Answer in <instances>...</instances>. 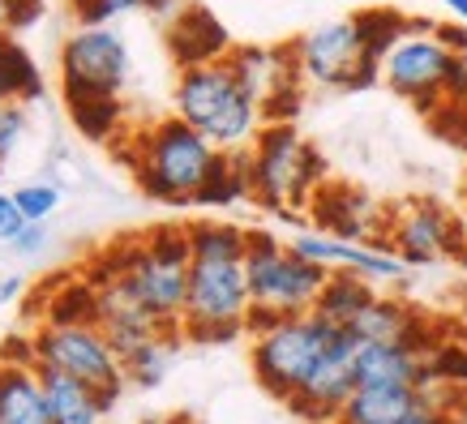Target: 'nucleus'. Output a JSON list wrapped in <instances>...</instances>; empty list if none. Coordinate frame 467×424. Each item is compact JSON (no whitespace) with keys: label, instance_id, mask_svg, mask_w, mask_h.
<instances>
[{"label":"nucleus","instance_id":"nucleus-1","mask_svg":"<svg viewBox=\"0 0 467 424\" xmlns=\"http://www.w3.org/2000/svg\"><path fill=\"white\" fill-rule=\"evenodd\" d=\"M249 227L236 223H189V300H184L181 330L189 343H232L249 322V270H244Z\"/></svg>","mask_w":467,"mask_h":424},{"label":"nucleus","instance_id":"nucleus-2","mask_svg":"<svg viewBox=\"0 0 467 424\" xmlns=\"http://www.w3.org/2000/svg\"><path fill=\"white\" fill-rule=\"evenodd\" d=\"M408 22L411 17L395 9H365L356 17H335V22L305 30L292 43L300 78L326 90H365V86L382 82V60L408 30Z\"/></svg>","mask_w":467,"mask_h":424},{"label":"nucleus","instance_id":"nucleus-3","mask_svg":"<svg viewBox=\"0 0 467 424\" xmlns=\"http://www.w3.org/2000/svg\"><path fill=\"white\" fill-rule=\"evenodd\" d=\"M189 266H193L189 227H155L146 236L116 241L112 249H103L95 266H86V274H120L138 305L163 330H181L184 300H189Z\"/></svg>","mask_w":467,"mask_h":424},{"label":"nucleus","instance_id":"nucleus-4","mask_svg":"<svg viewBox=\"0 0 467 424\" xmlns=\"http://www.w3.org/2000/svg\"><path fill=\"white\" fill-rule=\"evenodd\" d=\"M125 155L138 189L163 206H198L202 189L223 163V150L211 146L193 125H184L181 116L138 129Z\"/></svg>","mask_w":467,"mask_h":424},{"label":"nucleus","instance_id":"nucleus-5","mask_svg":"<svg viewBox=\"0 0 467 424\" xmlns=\"http://www.w3.org/2000/svg\"><path fill=\"white\" fill-rule=\"evenodd\" d=\"M171 108L184 125H193L202 138L219 146L223 155H241L254 146L262 133L266 116L241 82V73L227 57L202 60V65H184L176 73V90H171Z\"/></svg>","mask_w":467,"mask_h":424},{"label":"nucleus","instance_id":"nucleus-6","mask_svg":"<svg viewBox=\"0 0 467 424\" xmlns=\"http://www.w3.org/2000/svg\"><path fill=\"white\" fill-rule=\"evenodd\" d=\"M244 270H249V322L244 335L254 339L266 326L284 322V317H305L317 309L330 270L317 262L300 257L292 241H279L266 227H249V244H244Z\"/></svg>","mask_w":467,"mask_h":424},{"label":"nucleus","instance_id":"nucleus-7","mask_svg":"<svg viewBox=\"0 0 467 424\" xmlns=\"http://www.w3.org/2000/svg\"><path fill=\"white\" fill-rule=\"evenodd\" d=\"M249 163V198L279 219H300L326 184V159L292 120L262 125L254 146L244 150Z\"/></svg>","mask_w":467,"mask_h":424},{"label":"nucleus","instance_id":"nucleus-8","mask_svg":"<svg viewBox=\"0 0 467 424\" xmlns=\"http://www.w3.org/2000/svg\"><path fill=\"white\" fill-rule=\"evenodd\" d=\"M467 52L463 30L438 26L429 17H411L408 30L395 39V47L382 60V82L395 90L399 99L416 103L420 112H441L451 95L459 57Z\"/></svg>","mask_w":467,"mask_h":424},{"label":"nucleus","instance_id":"nucleus-9","mask_svg":"<svg viewBox=\"0 0 467 424\" xmlns=\"http://www.w3.org/2000/svg\"><path fill=\"white\" fill-rule=\"evenodd\" d=\"M339 326L326 322L322 313H305V317H284V322L266 326L262 335L249 339V365H254L257 386L279 403H292L300 386L313 377V368L322 365L330 347L339 343Z\"/></svg>","mask_w":467,"mask_h":424},{"label":"nucleus","instance_id":"nucleus-10","mask_svg":"<svg viewBox=\"0 0 467 424\" xmlns=\"http://www.w3.org/2000/svg\"><path fill=\"white\" fill-rule=\"evenodd\" d=\"M129 82V43L116 26H78L60 43V86L69 108L116 103Z\"/></svg>","mask_w":467,"mask_h":424},{"label":"nucleus","instance_id":"nucleus-11","mask_svg":"<svg viewBox=\"0 0 467 424\" xmlns=\"http://www.w3.org/2000/svg\"><path fill=\"white\" fill-rule=\"evenodd\" d=\"M35 368H57L95 390H125V360L95 322H43L30 330Z\"/></svg>","mask_w":467,"mask_h":424},{"label":"nucleus","instance_id":"nucleus-12","mask_svg":"<svg viewBox=\"0 0 467 424\" xmlns=\"http://www.w3.org/2000/svg\"><path fill=\"white\" fill-rule=\"evenodd\" d=\"M386 249L395 257H403L411 270L416 266H438L446 257H463V227L459 214L446 211L433 198H408L390 206V227H386Z\"/></svg>","mask_w":467,"mask_h":424},{"label":"nucleus","instance_id":"nucleus-13","mask_svg":"<svg viewBox=\"0 0 467 424\" xmlns=\"http://www.w3.org/2000/svg\"><path fill=\"white\" fill-rule=\"evenodd\" d=\"M227 60L236 65L241 82L249 86V95L257 99L266 125L292 120V112L300 103V86H305L292 47H232Z\"/></svg>","mask_w":467,"mask_h":424},{"label":"nucleus","instance_id":"nucleus-14","mask_svg":"<svg viewBox=\"0 0 467 424\" xmlns=\"http://www.w3.org/2000/svg\"><path fill=\"white\" fill-rule=\"evenodd\" d=\"M313 214V232H326L335 241H352V244H386V227H390V206L373 202L365 189L352 184L326 181L317 189V198L309 202Z\"/></svg>","mask_w":467,"mask_h":424},{"label":"nucleus","instance_id":"nucleus-15","mask_svg":"<svg viewBox=\"0 0 467 424\" xmlns=\"http://www.w3.org/2000/svg\"><path fill=\"white\" fill-rule=\"evenodd\" d=\"M292 249H296L300 257L317 262L322 270H348V274L368 279L373 287H378V283L399 287V283H408V274H411L408 262L395 257L386 244H352V241H335V236H326V232H300V236H292Z\"/></svg>","mask_w":467,"mask_h":424},{"label":"nucleus","instance_id":"nucleus-16","mask_svg":"<svg viewBox=\"0 0 467 424\" xmlns=\"http://www.w3.org/2000/svg\"><path fill=\"white\" fill-rule=\"evenodd\" d=\"M356 347L360 343L343 330L339 343L330 347L322 365L313 368V377L300 386V395L287 403L305 424H335V416L343 411V403L356 390Z\"/></svg>","mask_w":467,"mask_h":424},{"label":"nucleus","instance_id":"nucleus-17","mask_svg":"<svg viewBox=\"0 0 467 424\" xmlns=\"http://www.w3.org/2000/svg\"><path fill=\"white\" fill-rule=\"evenodd\" d=\"M348 335L356 343H408V347H420V352H433L438 347V335H433V322L429 313L408 296H378L368 300L365 309L356 313V322L348 326Z\"/></svg>","mask_w":467,"mask_h":424},{"label":"nucleus","instance_id":"nucleus-18","mask_svg":"<svg viewBox=\"0 0 467 424\" xmlns=\"http://www.w3.org/2000/svg\"><path fill=\"white\" fill-rule=\"evenodd\" d=\"M356 386H411L433 390L429 352L408 343H360L356 347Z\"/></svg>","mask_w":467,"mask_h":424},{"label":"nucleus","instance_id":"nucleus-19","mask_svg":"<svg viewBox=\"0 0 467 424\" xmlns=\"http://www.w3.org/2000/svg\"><path fill=\"white\" fill-rule=\"evenodd\" d=\"M425 395L429 390H411V386H356L335 424H403L425 403Z\"/></svg>","mask_w":467,"mask_h":424},{"label":"nucleus","instance_id":"nucleus-20","mask_svg":"<svg viewBox=\"0 0 467 424\" xmlns=\"http://www.w3.org/2000/svg\"><path fill=\"white\" fill-rule=\"evenodd\" d=\"M43 395H47V424H103L108 408L95 386L65 377L57 368H39Z\"/></svg>","mask_w":467,"mask_h":424},{"label":"nucleus","instance_id":"nucleus-21","mask_svg":"<svg viewBox=\"0 0 467 424\" xmlns=\"http://www.w3.org/2000/svg\"><path fill=\"white\" fill-rule=\"evenodd\" d=\"M0 424H47V395L35 365H0Z\"/></svg>","mask_w":467,"mask_h":424},{"label":"nucleus","instance_id":"nucleus-22","mask_svg":"<svg viewBox=\"0 0 467 424\" xmlns=\"http://www.w3.org/2000/svg\"><path fill=\"white\" fill-rule=\"evenodd\" d=\"M171 47H176V57H181V69L184 65H202V60H219V57H227L223 47H227V39H223V26L214 22L206 9H184L181 14V22L171 26Z\"/></svg>","mask_w":467,"mask_h":424},{"label":"nucleus","instance_id":"nucleus-23","mask_svg":"<svg viewBox=\"0 0 467 424\" xmlns=\"http://www.w3.org/2000/svg\"><path fill=\"white\" fill-rule=\"evenodd\" d=\"M378 296V287L368 279H360V274H348V270H330V279H326L322 296H317V309L326 322H335L339 330H348V326L356 322V313L365 309L368 300Z\"/></svg>","mask_w":467,"mask_h":424},{"label":"nucleus","instance_id":"nucleus-24","mask_svg":"<svg viewBox=\"0 0 467 424\" xmlns=\"http://www.w3.org/2000/svg\"><path fill=\"white\" fill-rule=\"evenodd\" d=\"M43 95V78L35 69V60L26 57V47L0 30V103H30Z\"/></svg>","mask_w":467,"mask_h":424},{"label":"nucleus","instance_id":"nucleus-25","mask_svg":"<svg viewBox=\"0 0 467 424\" xmlns=\"http://www.w3.org/2000/svg\"><path fill=\"white\" fill-rule=\"evenodd\" d=\"M181 343H184V330H163L159 339H150L146 347L125 356V382L142 386V390L159 386L168 377V368H171V360H176V352H181Z\"/></svg>","mask_w":467,"mask_h":424},{"label":"nucleus","instance_id":"nucleus-26","mask_svg":"<svg viewBox=\"0 0 467 424\" xmlns=\"http://www.w3.org/2000/svg\"><path fill=\"white\" fill-rule=\"evenodd\" d=\"M249 198V163L241 155H223L219 171L211 176V184L202 189L198 206H211V211H223V206H236V202Z\"/></svg>","mask_w":467,"mask_h":424},{"label":"nucleus","instance_id":"nucleus-27","mask_svg":"<svg viewBox=\"0 0 467 424\" xmlns=\"http://www.w3.org/2000/svg\"><path fill=\"white\" fill-rule=\"evenodd\" d=\"M14 202L17 211H22V219L26 223H43V219H52L60 206V189L52 181H26L14 189Z\"/></svg>","mask_w":467,"mask_h":424},{"label":"nucleus","instance_id":"nucleus-28","mask_svg":"<svg viewBox=\"0 0 467 424\" xmlns=\"http://www.w3.org/2000/svg\"><path fill=\"white\" fill-rule=\"evenodd\" d=\"M150 0H69L73 17L82 22V26H108L112 17H125L133 9H146Z\"/></svg>","mask_w":467,"mask_h":424},{"label":"nucleus","instance_id":"nucleus-29","mask_svg":"<svg viewBox=\"0 0 467 424\" xmlns=\"http://www.w3.org/2000/svg\"><path fill=\"white\" fill-rule=\"evenodd\" d=\"M459 416H467V408L454 403V390H429L425 403L411 411L403 424H451V420H459Z\"/></svg>","mask_w":467,"mask_h":424},{"label":"nucleus","instance_id":"nucleus-30","mask_svg":"<svg viewBox=\"0 0 467 424\" xmlns=\"http://www.w3.org/2000/svg\"><path fill=\"white\" fill-rule=\"evenodd\" d=\"M22 133H26V108L22 103H0V168L22 146Z\"/></svg>","mask_w":467,"mask_h":424},{"label":"nucleus","instance_id":"nucleus-31","mask_svg":"<svg viewBox=\"0 0 467 424\" xmlns=\"http://www.w3.org/2000/svg\"><path fill=\"white\" fill-rule=\"evenodd\" d=\"M73 120H78L82 133H90V138H108L116 125V103H86V108H73Z\"/></svg>","mask_w":467,"mask_h":424},{"label":"nucleus","instance_id":"nucleus-32","mask_svg":"<svg viewBox=\"0 0 467 424\" xmlns=\"http://www.w3.org/2000/svg\"><path fill=\"white\" fill-rule=\"evenodd\" d=\"M22 232H26V219H22V211H17L14 193H0V241L14 244Z\"/></svg>","mask_w":467,"mask_h":424},{"label":"nucleus","instance_id":"nucleus-33","mask_svg":"<svg viewBox=\"0 0 467 424\" xmlns=\"http://www.w3.org/2000/svg\"><path fill=\"white\" fill-rule=\"evenodd\" d=\"M14 249L22 257H39L43 249H47V232H43V223H26V232L14 241Z\"/></svg>","mask_w":467,"mask_h":424},{"label":"nucleus","instance_id":"nucleus-34","mask_svg":"<svg viewBox=\"0 0 467 424\" xmlns=\"http://www.w3.org/2000/svg\"><path fill=\"white\" fill-rule=\"evenodd\" d=\"M446 108H459L467 112V52L459 57V69H454V82H451V95H446ZM438 116V112H433Z\"/></svg>","mask_w":467,"mask_h":424},{"label":"nucleus","instance_id":"nucleus-35","mask_svg":"<svg viewBox=\"0 0 467 424\" xmlns=\"http://www.w3.org/2000/svg\"><path fill=\"white\" fill-rule=\"evenodd\" d=\"M26 9H22V0H0V30H9L14 22H22Z\"/></svg>","mask_w":467,"mask_h":424},{"label":"nucleus","instance_id":"nucleus-36","mask_svg":"<svg viewBox=\"0 0 467 424\" xmlns=\"http://www.w3.org/2000/svg\"><path fill=\"white\" fill-rule=\"evenodd\" d=\"M438 5L454 17V22H463V26H467V0H438Z\"/></svg>","mask_w":467,"mask_h":424},{"label":"nucleus","instance_id":"nucleus-37","mask_svg":"<svg viewBox=\"0 0 467 424\" xmlns=\"http://www.w3.org/2000/svg\"><path fill=\"white\" fill-rule=\"evenodd\" d=\"M17 292H22V279H0V305H9Z\"/></svg>","mask_w":467,"mask_h":424},{"label":"nucleus","instance_id":"nucleus-38","mask_svg":"<svg viewBox=\"0 0 467 424\" xmlns=\"http://www.w3.org/2000/svg\"><path fill=\"white\" fill-rule=\"evenodd\" d=\"M459 326H463V343H467V296H463V305H459Z\"/></svg>","mask_w":467,"mask_h":424},{"label":"nucleus","instance_id":"nucleus-39","mask_svg":"<svg viewBox=\"0 0 467 424\" xmlns=\"http://www.w3.org/2000/svg\"><path fill=\"white\" fill-rule=\"evenodd\" d=\"M459 227H463V244H467V198H463V211H459Z\"/></svg>","mask_w":467,"mask_h":424},{"label":"nucleus","instance_id":"nucleus-40","mask_svg":"<svg viewBox=\"0 0 467 424\" xmlns=\"http://www.w3.org/2000/svg\"><path fill=\"white\" fill-rule=\"evenodd\" d=\"M163 424H198V420H193V416H168Z\"/></svg>","mask_w":467,"mask_h":424},{"label":"nucleus","instance_id":"nucleus-41","mask_svg":"<svg viewBox=\"0 0 467 424\" xmlns=\"http://www.w3.org/2000/svg\"><path fill=\"white\" fill-rule=\"evenodd\" d=\"M163 5H168V0H150V5H146V9H163Z\"/></svg>","mask_w":467,"mask_h":424},{"label":"nucleus","instance_id":"nucleus-42","mask_svg":"<svg viewBox=\"0 0 467 424\" xmlns=\"http://www.w3.org/2000/svg\"><path fill=\"white\" fill-rule=\"evenodd\" d=\"M451 424H467V416H459V420H451Z\"/></svg>","mask_w":467,"mask_h":424},{"label":"nucleus","instance_id":"nucleus-43","mask_svg":"<svg viewBox=\"0 0 467 424\" xmlns=\"http://www.w3.org/2000/svg\"><path fill=\"white\" fill-rule=\"evenodd\" d=\"M146 424H163V420H146Z\"/></svg>","mask_w":467,"mask_h":424}]
</instances>
